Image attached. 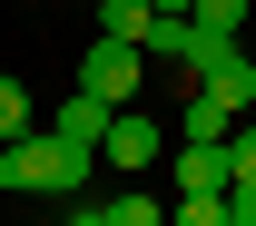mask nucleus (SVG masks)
Returning a JSON list of instances; mask_svg holds the SVG:
<instances>
[{
	"instance_id": "nucleus-5",
	"label": "nucleus",
	"mask_w": 256,
	"mask_h": 226,
	"mask_svg": "<svg viewBox=\"0 0 256 226\" xmlns=\"http://www.w3.org/2000/svg\"><path fill=\"white\" fill-rule=\"evenodd\" d=\"M50 128H60L69 148H89V158H98V128H108V98H89V89H79V98H60V108H50Z\"/></svg>"
},
{
	"instance_id": "nucleus-2",
	"label": "nucleus",
	"mask_w": 256,
	"mask_h": 226,
	"mask_svg": "<svg viewBox=\"0 0 256 226\" xmlns=\"http://www.w3.org/2000/svg\"><path fill=\"white\" fill-rule=\"evenodd\" d=\"M168 158V128L128 98V108H108V128H98V177H148V167Z\"/></svg>"
},
{
	"instance_id": "nucleus-3",
	"label": "nucleus",
	"mask_w": 256,
	"mask_h": 226,
	"mask_svg": "<svg viewBox=\"0 0 256 226\" xmlns=\"http://www.w3.org/2000/svg\"><path fill=\"white\" fill-rule=\"evenodd\" d=\"M79 89H89V98H108V108H128V98L148 89V49L98 30V39H89V59H79Z\"/></svg>"
},
{
	"instance_id": "nucleus-14",
	"label": "nucleus",
	"mask_w": 256,
	"mask_h": 226,
	"mask_svg": "<svg viewBox=\"0 0 256 226\" xmlns=\"http://www.w3.org/2000/svg\"><path fill=\"white\" fill-rule=\"evenodd\" d=\"M226 167H236V177H256V118H236V138H226Z\"/></svg>"
},
{
	"instance_id": "nucleus-15",
	"label": "nucleus",
	"mask_w": 256,
	"mask_h": 226,
	"mask_svg": "<svg viewBox=\"0 0 256 226\" xmlns=\"http://www.w3.org/2000/svg\"><path fill=\"white\" fill-rule=\"evenodd\" d=\"M69 226H108V197H69Z\"/></svg>"
},
{
	"instance_id": "nucleus-11",
	"label": "nucleus",
	"mask_w": 256,
	"mask_h": 226,
	"mask_svg": "<svg viewBox=\"0 0 256 226\" xmlns=\"http://www.w3.org/2000/svg\"><path fill=\"white\" fill-rule=\"evenodd\" d=\"M168 226H226V197H178Z\"/></svg>"
},
{
	"instance_id": "nucleus-7",
	"label": "nucleus",
	"mask_w": 256,
	"mask_h": 226,
	"mask_svg": "<svg viewBox=\"0 0 256 226\" xmlns=\"http://www.w3.org/2000/svg\"><path fill=\"white\" fill-rule=\"evenodd\" d=\"M178 138H207V148H226V138H236V108H217V98L197 89L188 108H178Z\"/></svg>"
},
{
	"instance_id": "nucleus-1",
	"label": "nucleus",
	"mask_w": 256,
	"mask_h": 226,
	"mask_svg": "<svg viewBox=\"0 0 256 226\" xmlns=\"http://www.w3.org/2000/svg\"><path fill=\"white\" fill-rule=\"evenodd\" d=\"M0 167H10V187H30V197H79V187L98 177V158H89V148H69L60 128H20Z\"/></svg>"
},
{
	"instance_id": "nucleus-8",
	"label": "nucleus",
	"mask_w": 256,
	"mask_h": 226,
	"mask_svg": "<svg viewBox=\"0 0 256 226\" xmlns=\"http://www.w3.org/2000/svg\"><path fill=\"white\" fill-rule=\"evenodd\" d=\"M108 226H168V197H148V187H118V197H108Z\"/></svg>"
},
{
	"instance_id": "nucleus-16",
	"label": "nucleus",
	"mask_w": 256,
	"mask_h": 226,
	"mask_svg": "<svg viewBox=\"0 0 256 226\" xmlns=\"http://www.w3.org/2000/svg\"><path fill=\"white\" fill-rule=\"evenodd\" d=\"M148 10H197V0H148Z\"/></svg>"
},
{
	"instance_id": "nucleus-4",
	"label": "nucleus",
	"mask_w": 256,
	"mask_h": 226,
	"mask_svg": "<svg viewBox=\"0 0 256 226\" xmlns=\"http://www.w3.org/2000/svg\"><path fill=\"white\" fill-rule=\"evenodd\" d=\"M226 148H207V138H178V197H226Z\"/></svg>"
},
{
	"instance_id": "nucleus-6",
	"label": "nucleus",
	"mask_w": 256,
	"mask_h": 226,
	"mask_svg": "<svg viewBox=\"0 0 256 226\" xmlns=\"http://www.w3.org/2000/svg\"><path fill=\"white\" fill-rule=\"evenodd\" d=\"M188 39H197V20H188V10H148V39H138V49H148V59H178V69H188Z\"/></svg>"
},
{
	"instance_id": "nucleus-12",
	"label": "nucleus",
	"mask_w": 256,
	"mask_h": 226,
	"mask_svg": "<svg viewBox=\"0 0 256 226\" xmlns=\"http://www.w3.org/2000/svg\"><path fill=\"white\" fill-rule=\"evenodd\" d=\"M188 20H197V30H246V0H197Z\"/></svg>"
},
{
	"instance_id": "nucleus-17",
	"label": "nucleus",
	"mask_w": 256,
	"mask_h": 226,
	"mask_svg": "<svg viewBox=\"0 0 256 226\" xmlns=\"http://www.w3.org/2000/svg\"><path fill=\"white\" fill-rule=\"evenodd\" d=\"M0 187H10V167H0Z\"/></svg>"
},
{
	"instance_id": "nucleus-10",
	"label": "nucleus",
	"mask_w": 256,
	"mask_h": 226,
	"mask_svg": "<svg viewBox=\"0 0 256 226\" xmlns=\"http://www.w3.org/2000/svg\"><path fill=\"white\" fill-rule=\"evenodd\" d=\"M30 128V89H20V79H10V69H0V148H10V138Z\"/></svg>"
},
{
	"instance_id": "nucleus-9",
	"label": "nucleus",
	"mask_w": 256,
	"mask_h": 226,
	"mask_svg": "<svg viewBox=\"0 0 256 226\" xmlns=\"http://www.w3.org/2000/svg\"><path fill=\"white\" fill-rule=\"evenodd\" d=\"M98 30L108 39H148V0H98Z\"/></svg>"
},
{
	"instance_id": "nucleus-13",
	"label": "nucleus",
	"mask_w": 256,
	"mask_h": 226,
	"mask_svg": "<svg viewBox=\"0 0 256 226\" xmlns=\"http://www.w3.org/2000/svg\"><path fill=\"white\" fill-rule=\"evenodd\" d=\"M226 226H256V177H226Z\"/></svg>"
}]
</instances>
